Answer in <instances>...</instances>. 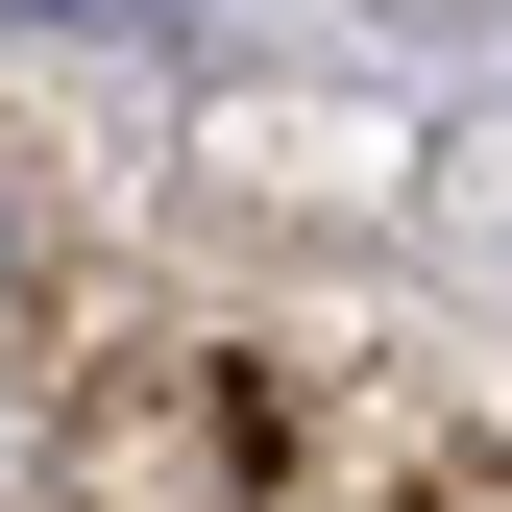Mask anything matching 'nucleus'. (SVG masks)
<instances>
[{
    "label": "nucleus",
    "mask_w": 512,
    "mask_h": 512,
    "mask_svg": "<svg viewBox=\"0 0 512 512\" xmlns=\"http://www.w3.org/2000/svg\"><path fill=\"white\" fill-rule=\"evenodd\" d=\"M49 269V196H25V147H0V293H25Z\"/></svg>",
    "instance_id": "obj_1"
}]
</instances>
